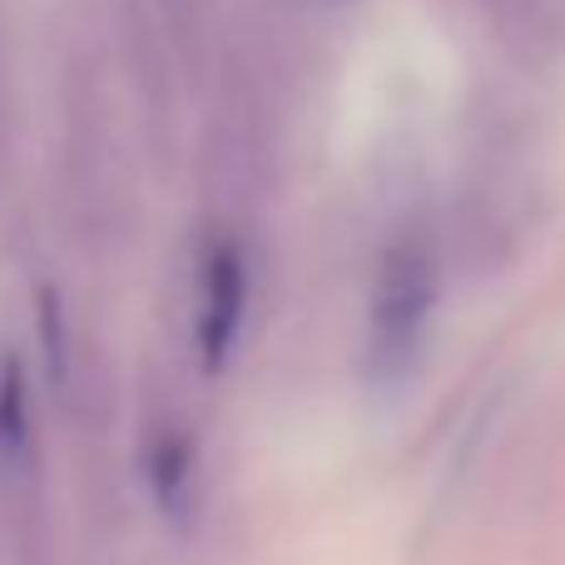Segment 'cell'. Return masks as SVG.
I'll use <instances>...</instances> for the list:
<instances>
[{
  "instance_id": "1",
  "label": "cell",
  "mask_w": 565,
  "mask_h": 565,
  "mask_svg": "<svg viewBox=\"0 0 565 565\" xmlns=\"http://www.w3.org/2000/svg\"><path fill=\"white\" fill-rule=\"evenodd\" d=\"M431 302H437V268L417 244H402L382 258L377 292L367 318V358L382 377H397L412 367L427 332Z\"/></svg>"
},
{
  "instance_id": "3",
  "label": "cell",
  "mask_w": 565,
  "mask_h": 565,
  "mask_svg": "<svg viewBox=\"0 0 565 565\" xmlns=\"http://www.w3.org/2000/svg\"><path fill=\"white\" fill-rule=\"evenodd\" d=\"M30 437V417H25V377H20L15 362H6V377H0V457L15 461L25 451Z\"/></svg>"
},
{
  "instance_id": "4",
  "label": "cell",
  "mask_w": 565,
  "mask_h": 565,
  "mask_svg": "<svg viewBox=\"0 0 565 565\" xmlns=\"http://www.w3.org/2000/svg\"><path fill=\"white\" fill-rule=\"evenodd\" d=\"M154 487L164 501L184 497V487H189V447L184 441H164V447L154 451Z\"/></svg>"
},
{
  "instance_id": "2",
  "label": "cell",
  "mask_w": 565,
  "mask_h": 565,
  "mask_svg": "<svg viewBox=\"0 0 565 565\" xmlns=\"http://www.w3.org/2000/svg\"><path fill=\"white\" fill-rule=\"evenodd\" d=\"M244 308H248V264L238 254V244H218L204 258V278H199V358L209 372H218L228 362L244 328Z\"/></svg>"
}]
</instances>
